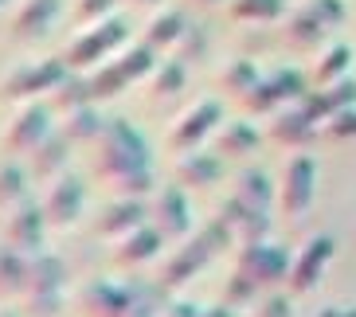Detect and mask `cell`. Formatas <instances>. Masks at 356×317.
<instances>
[{"label": "cell", "mask_w": 356, "mask_h": 317, "mask_svg": "<svg viewBox=\"0 0 356 317\" xmlns=\"http://www.w3.org/2000/svg\"><path fill=\"white\" fill-rule=\"evenodd\" d=\"M149 165V141L129 126L126 117H106L102 133L95 138V172L102 180L122 172L145 169Z\"/></svg>", "instance_id": "6da1fadb"}, {"label": "cell", "mask_w": 356, "mask_h": 317, "mask_svg": "<svg viewBox=\"0 0 356 317\" xmlns=\"http://www.w3.org/2000/svg\"><path fill=\"white\" fill-rule=\"evenodd\" d=\"M126 43H129V24L122 20V16H114V12H110L106 20H98L90 32H83L79 40L71 43V47H67L63 59H67V67H71V71H83V67H95L98 59H106L110 51H122Z\"/></svg>", "instance_id": "7a4b0ae2"}, {"label": "cell", "mask_w": 356, "mask_h": 317, "mask_svg": "<svg viewBox=\"0 0 356 317\" xmlns=\"http://www.w3.org/2000/svg\"><path fill=\"white\" fill-rule=\"evenodd\" d=\"M290 266H293V259L286 254V247H274L270 239H262V243H243L239 254H235V270L247 275L259 286L290 282Z\"/></svg>", "instance_id": "3957f363"}, {"label": "cell", "mask_w": 356, "mask_h": 317, "mask_svg": "<svg viewBox=\"0 0 356 317\" xmlns=\"http://www.w3.org/2000/svg\"><path fill=\"white\" fill-rule=\"evenodd\" d=\"M71 67L67 59H40V63H24L0 83V98H12V102H20V98H35V95H51L55 86L63 83Z\"/></svg>", "instance_id": "277c9868"}, {"label": "cell", "mask_w": 356, "mask_h": 317, "mask_svg": "<svg viewBox=\"0 0 356 317\" xmlns=\"http://www.w3.org/2000/svg\"><path fill=\"white\" fill-rule=\"evenodd\" d=\"M317 188V161L309 153H293L282 169V188H278V204L286 216H305L314 204Z\"/></svg>", "instance_id": "5b68a950"}, {"label": "cell", "mask_w": 356, "mask_h": 317, "mask_svg": "<svg viewBox=\"0 0 356 317\" xmlns=\"http://www.w3.org/2000/svg\"><path fill=\"white\" fill-rule=\"evenodd\" d=\"M220 122H223V106L216 102V98H196V102L177 117V126L168 133V145L177 149V153L196 149L204 138H211V133L220 129Z\"/></svg>", "instance_id": "8992f818"}, {"label": "cell", "mask_w": 356, "mask_h": 317, "mask_svg": "<svg viewBox=\"0 0 356 317\" xmlns=\"http://www.w3.org/2000/svg\"><path fill=\"white\" fill-rule=\"evenodd\" d=\"M47 227H51V223L43 216V204H35L32 196H28V200H20L16 208H8L4 243H12L24 254H35V251H43V231H47Z\"/></svg>", "instance_id": "52a82bcc"}, {"label": "cell", "mask_w": 356, "mask_h": 317, "mask_svg": "<svg viewBox=\"0 0 356 317\" xmlns=\"http://www.w3.org/2000/svg\"><path fill=\"white\" fill-rule=\"evenodd\" d=\"M47 133H51V110L32 98L20 114L12 117L8 133H4V149H8V153H16V157H32L35 145H40Z\"/></svg>", "instance_id": "ba28073f"}, {"label": "cell", "mask_w": 356, "mask_h": 317, "mask_svg": "<svg viewBox=\"0 0 356 317\" xmlns=\"http://www.w3.org/2000/svg\"><path fill=\"white\" fill-rule=\"evenodd\" d=\"M149 223L157 227L165 239H184L192 227V208L184 188L177 184H165V188L153 192V211H149Z\"/></svg>", "instance_id": "9c48e42d"}, {"label": "cell", "mask_w": 356, "mask_h": 317, "mask_svg": "<svg viewBox=\"0 0 356 317\" xmlns=\"http://www.w3.org/2000/svg\"><path fill=\"white\" fill-rule=\"evenodd\" d=\"M40 204H43V216H47V223H51V227H71V223L83 216V208H86L83 180L71 177V172L55 177L51 188H47V196H43Z\"/></svg>", "instance_id": "30bf717a"}, {"label": "cell", "mask_w": 356, "mask_h": 317, "mask_svg": "<svg viewBox=\"0 0 356 317\" xmlns=\"http://www.w3.org/2000/svg\"><path fill=\"white\" fill-rule=\"evenodd\" d=\"M129 290L126 282H110V278H95L79 290V309L83 317H126L129 314Z\"/></svg>", "instance_id": "8fae6325"}, {"label": "cell", "mask_w": 356, "mask_h": 317, "mask_svg": "<svg viewBox=\"0 0 356 317\" xmlns=\"http://www.w3.org/2000/svg\"><path fill=\"white\" fill-rule=\"evenodd\" d=\"M270 138L278 145H290V149H305L309 141L317 138V117L305 110L302 102H286L274 110V122H270Z\"/></svg>", "instance_id": "7c38bea8"}, {"label": "cell", "mask_w": 356, "mask_h": 317, "mask_svg": "<svg viewBox=\"0 0 356 317\" xmlns=\"http://www.w3.org/2000/svg\"><path fill=\"white\" fill-rule=\"evenodd\" d=\"M329 259H333V239H329V235L309 239V243L302 247V254L293 259V266H290V290L293 294H309V290L321 282Z\"/></svg>", "instance_id": "4fadbf2b"}, {"label": "cell", "mask_w": 356, "mask_h": 317, "mask_svg": "<svg viewBox=\"0 0 356 317\" xmlns=\"http://www.w3.org/2000/svg\"><path fill=\"white\" fill-rule=\"evenodd\" d=\"M59 12H63V0H24L16 8V16H12V40L20 43L43 40L55 28Z\"/></svg>", "instance_id": "5bb4252c"}, {"label": "cell", "mask_w": 356, "mask_h": 317, "mask_svg": "<svg viewBox=\"0 0 356 317\" xmlns=\"http://www.w3.org/2000/svg\"><path fill=\"white\" fill-rule=\"evenodd\" d=\"M223 177V157L216 149H184L177 157V184L184 188H211Z\"/></svg>", "instance_id": "9a60e30c"}, {"label": "cell", "mask_w": 356, "mask_h": 317, "mask_svg": "<svg viewBox=\"0 0 356 317\" xmlns=\"http://www.w3.org/2000/svg\"><path fill=\"white\" fill-rule=\"evenodd\" d=\"M216 259V251H211L204 239H192V243H184V247H177V251L168 254V263L161 266V282L168 286V290H177V286H184L188 278H196L204 266Z\"/></svg>", "instance_id": "2e32d148"}, {"label": "cell", "mask_w": 356, "mask_h": 317, "mask_svg": "<svg viewBox=\"0 0 356 317\" xmlns=\"http://www.w3.org/2000/svg\"><path fill=\"white\" fill-rule=\"evenodd\" d=\"M329 32H333V28H329L309 4H302V8L290 12V20H286V28H282V40L293 51H317V47L329 40Z\"/></svg>", "instance_id": "e0dca14e"}, {"label": "cell", "mask_w": 356, "mask_h": 317, "mask_svg": "<svg viewBox=\"0 0 356 317\" xmlns=\"http://www.w3.org/2000/svg\"><path fill=\"white\" fill-rule=\"evenodd\" d=\"M141 223H149V211L141 208V200H137V196H118V200L106 204L102 216H98V235L122 239V235H129L134 227H141Z\"/></svg>", "instance_id": "ac0fdd59"}, {"label": "cell", "mask_w": 356, "mask_h": 317, "mask_svg": "<svg viewBox=\"0 0 356 317\" xmlns=\"http://www.w3.org/2000/svg\"><path fill=\"white\" fill-rule=\"evenodd\" d=\"M161 243H165V235H161L153 223H141V227H134L129 235L118 239L114 263L118 266H141V263H149V259H157Z\"/></svg>", "instance_id": "d6986e66"}, {"label": "cell", "mask_w": 356, "mask_h": 317, "mask_svg": "<svg viewBox=\"0 0 356 317\" xmlns=\"http://www.w3.org/2000/svg\"><path fill=\"white\" fill-rule=\"evenodd\" d=\"M71 145L74 141L67 133H47V138L35 145L32 153V177L35 180H55L67 172V161H71Z\"/></svg>", "instance_id": "ffe728a7"}, {"label": "cell", "mask_w": 356, "mask_h": 317, "mask_svg": "<svg viewBox=\"0 0 356 317\" xmlns=\"http://www.w3.org/2000/svg\"><path fill=\"white\" fill-rule=\"evenodd\" d=\"M63 282H67V266L59 254L51 251L28 254V286H24V294H55V290H63Z\"/></svg>", "instance_id": "44dd1931"}, {"label": "cell", "mask_w": 356, "mask_h": 317, "mask_svg": "<svg viewBox=\"0 0 356 317\" xmlns=\"http://www.w3.org/2000/svg\"><path fill=\"white\" fill-rule=\"evenodd\" d=\"M259 149V129L251 122H223L216 129V153L220 157H247Z\"/></svg>", "instance_id": "7402d4cb"}, {"label": "cell", "mask_w": 356, "mask_h": 317, "mask_svg": "<svg viewBox=\"0 0 356 317\" xmlns=\"http://www.w3.org/2000/svg\"><path fill=\"white\" fill-rule=\"evenodd\" d=\"M235 196L254 211H270L274 204V184L262 169H239L235 172Z\"/></svg>", "instance_id": "603a6c76"}, {"label": "cell", "mask_w": 356, "mask_h": 317, "mask_svg": "<svg viewBox=\"0 0 356 317\" xmlns=\"http://www.w3.org/2000/svg\"><path fill=\"white\" fill-rule=\"evenodd\" d=\"M188 83V67L180 63V59H161L149 74V98L153 102H168V98H177Z\"/></svg>", "instance_id": "cb8c5ba5"}, {"label": "cell", "mask_w": 356, "mask_h": 317, "mask_svg": "<svg viewBox=\"0 0 356 317\" xmlns=\"http://www.w3.org/2000/svg\"><path fill=\"white\" fill-rule=\"evenodd\" d=\"M24 286H28V254L0 239V298L24 294Z\"/></svg>", "instance_id": "d4e9b609"}, {"label": "cell", "mask_w": 356, "mask_h": 317, "mask_svg": "<svg viewBox=\"0 0 356 317\" xmlns=\"http://www.w3.org/2000/svg\"><path fill=\"white\" fill-rule=\"evenodd\" d=\"M348 67H353V47H348V43H329L314 63L317 86H329V83H337V79H345Z\"/></svg>", "instance_id": "484cf974"}, {"label": "cell", "mask_w": 356, "mask_h": 317, "mask_svg": "<svg viewBox=\"0 0 356 317\" xmlns=\"http://www.w3.org/2000/svg\"><path fill=\"white\" fill-rule=\"evenodd\" d=\"M184 28H188V20H184L177 8H161L157 16L145 24V43H149V47H157V51H161V47H172Z\"/></svg>", "instance_id": "4316f807"}, {"label": "cell", "mask_w": 356, "mask_h": 317, "mask_svg": "<svg viewBox=\"0 0 356 317\" xmlns=\"http://www.w3.org/2000/svg\"><path fill=\"white\" fill-rule=\"evenodd\" d=\"M102 126H106V117L98 114V106L86 102V106H74V110H67L63 133H67L71 141H95L98 133H102Z\"/></svg>", "instance_id": "83f0119b"}, {"label": "cell", "mask_w": 356, "mask_h": 317, "mask_svg": "<svg viewBox=\"0 0 356 317\" xmlns=\"http://www.w3.org/2000/svg\"><path fill=\"white\" fill-rule=\"evenodd\" d=\"M208 47H211V35L204 24H188L184 32H180V40L172 43V59H180V63H204L208 59Z\"/></svg>", "instance_id": "f1b7e54d"}, {"label": "cell", "mask_w": 356, "mask_h": 317, "mask_svg": "<svg viewBox=\"0 0 356 317\" xmlns=\"http://www.w3.org/2000/svg\"><path fill=\"white\" fill-rule=\"evenodd\" d=\"M259 79H262V74L254 71L251 59H247V55H235V59H231V63L220 71V90H227V95L243 98L254 83H259Z\"/></svg>", "instance_id": "f546056e"}, {"label": "cell", "mask_w": 356, "mask_h": 317, "mask_svg": "<svg viewBox=\"0 0 356 317\" xmlns=\"http://www.w3.org/2000/svg\"><path fill=\"white\" fill-rule=\"evenodd\" d=\"M286 0H231V16L247 24H274L282 20Z\"/></svg>", "instance_id": "4dcf8cb0"}, {"label": "cell", "mask_w": 356, "mask_h": 317, "mask_svg": "<svg viewBox=\"0 0 356 317\" xmlns=\"http://www.w3.org/2000/svg\"><path fill=\"white\" fill-rule=\"evenodd\" d=\"M20 200H28V172H24L16 161H4V165H0V208L8 211Z\"/></svg>", "instance_id": "1f68e13d"}, {"label": "cell", "mask_w": 356, "mask_h": 317, "mask_svg": "<svg viewBox=\"0 0 356 317\" xmlns=\"http://www.w3.org/2000/svg\"><path fill=\"white\" fill-rule=\"evenodd\" d=\"M86 83H90V98H95V102H106V98L122 95V90L129 86V79H126V71H122L118 63H102Z\"/></svg>", "instance_id": "d6a6232c"}, {"label": "cell", "mask_w": 356, "mask_h": 317, "mask_svg": "<svg viewBox=\"0 0 356 317\" xmlns=\"http://www.w3.org/2000/svg\"><path fill=\"white\" fill-rule=\"evenodd\" d=\"M118 67L126 71L129 83H137V79H149V74H153V67H157V47H149V43L126 47V51H122V59H118Z\"/></svg>", "instance_id": "836d02e7"}, {"label": "cell", "mask_w": 356, "mask_h": 317, "mask_svg": "<svg viewBox=\"0 0 356 317\" xmlns=\"http://www.w3.org/2000/svg\"><path fill=\"white\" fill-rule=\"evenodd\" d=\"M239 102H243L247 114H274L278 106H286L282 95H278V86H274V79H259V83H254Z\"/></svg>", "instance_id": "e575fe53"}, {"label": "cell", "mask_w": 356, "mask_h": 317, "mask_svg": "<svg viewBox=\"0 0 356 317\" xmlns=\"http://www.w3.org/2000/svg\"><path fill=\"white\" fill-rule=\"evenodd\" d=\"M86 102H95L90 98V83L79 79V74H67L63 83L51 90V106H59V110H74V106H86Z\"/></svg>", "instance_id": "d590c367"}, {"label": "cell", "mask_w": 356, "mask_h": 317, "mask_svg": "<svg viewBox=\"0 0 356 317\" xmlns=\"http://www.w3.org/2000/svg\"><path fill=\"white\" fill-rule=\"evenodd\" d=\"M106 184L114 188V196H137V200H141V196H149V192H153V169L145 165V169L122 172V177H110Z\"/></svg>", "instance_id": "8d00e7d4"}, {"label": "cell", "mask_w": 356, "mask_h": 317, "mask_svg": "<svg viewBox=\"0 0 356 317\" xmlns=\"http://www.w3.org/2000/svg\"><path fill=\"white\" fill-rule=\"evenodd\" d=\"M270 79H274V86H278L282 102H302V98L309 95V86H305V74L298 71V67H278Z\"/></svg>", "instance_id": "74e56055"}, {"label": "cell", "mask_w": 356, "mask_h": 317, "mask_svg": "<svg viewBox=\"0 0 356 317\" xmlns=\"http://www.w3.org/2000/svg\"><path fill=\"white\" fill-rule=\"evenodd\" d=\"M325 95V106H329V114H337V110H348V106H356V79H337V83L321 86Z\"/></svg>", "instance_id": "f35d334b"}, {"label": "cell", "mask_w": 356, "mask_h": 317, "mask_svg": "<svg viewBox=\"0 0 356 317\" xmlns=\"http://www.w3.org/2000/svg\"><path fill=\"white\" fill-rule=\"evenodd\" d=\"M259 290H262L259 282H251L247 275H239V270H235V275L227 278V290H223V302H227V306H235V309H239V306H251Z\"/></svg>", "instance_id": "ab89813d"}, {"label": "cell", "mask_w": 356, "mask_h": 317, "mask_svg": "<svg viewBox=\"0 0 356 317\" xmlns=\"http://www.w3.org/2000/svg\"><path fill=\"white\" fill-rule=\"evenodd\" d=\"M63 309V290L55 294H24V314L28 317H59Z\"/></svg>", "instance_id": "60d3db41"}, {"label": "cell", "mask_w": 356, "mask_h": 317, "mask_svg": "<svg viewBox=\"0 0 356 317\" xmlns=\"http://www.w3.org/2000/svg\"><path fill=\"white\" fill-rule=\"evenodd\" d=\"M239 243H262V239H270V216L266 211H251L247 220L239 223Z\"/></svg>", "instance_id": "b9f144b4"}, {"label": "cell", "mask_w": 356, "mask_h": 317, "mask_svg": "<svg viewBox=\"0 0 356 317\" xmlns=\"http://www.w3.org/2000/svg\"><path fill=\"white\" fill-rule=\"evenodd\" d=\"M200 239H204V243H208L211 251L220 254V251H227V247L235 243V231H231L227 223H223L220 216H216V220H208L204 227H200Z\"/></svg>", "instance_id": "7bdbcfd3"}, {"label": "cell", "mask_w": 356, "mask_h": 317, "mask_svg": "<svg viewBox=\"0 0 356 317\" xmlns=\"http://www.w3.org/2000/svg\"><path fill=\"white\" fill-rule=\"evenodd\" d=\"M325 133H329V138H356V110L353 106L325 117Z\"/></svg>", "instance_id": "ee69618b"}, {"label": "cell", "mask_w": 356, "mask_h": 317, "mask_svg": "<svg viewBox=\"0 0 356 317\" xmlns=\"http://www.w3.org/2000/svg\"><path fill=\"white\" fill-rule=\"evenodd\" d=\"M305 4H309V8H314L317 16L329 24V28H341V24H345V16H348L345 0H305Z\"/></svg>", "instance_id": "f6af8a7d"}, {"label": "cell", "mask_w": 356, "mask_h": 317, "mask_svg": "<svg viewBox=\"0 0 356 317\" xmlns=\"http://www.w3.org/2000/svg\"><path fill=\"white\" fill-rule=\"evenodd\" d=\"M251 211H254V208H247V204H243V200H239V196H235V192H231L227 200H223V204H220V220H223V223H227L231 231H239V223H243V220H247V216H251Z\"/></svg>", "instance_id": "bcb514c9"}, {"label": "cell", "mask_w": 356, "mask_h": 317, "mask_svg": "<svg viewBox=\"0 0 356 317\" xmlns=\"http://www.w3.org/2000/svg\"><path fill=\"white\" fill-rule=\"evenodd\" d=\"M114 12V0H79V8H74V16L83 24H98V20H106Z\"/></svg>", "instance_id": "7dc6e473"}, {"label": "cell", "mask_w": 356, "mask_h": 317, "mask_svg": "<svg viewBox=\"0 0 356 317\" xmlns=\"http://www.w3.org/2000/svg\"><path fill=\"white\" fill-rule=\"evenodd\" d=\"M254 317H293V306L286 294H270L254 306Z\"/></svg>", "instance_id": "c3c4849f"}, {"label": "cell", "mask_w": 356, "mask_h": 317, "mask_svg": "<svg viewBox=\"0 0 356 317\" xmlns=\"http://www.w3.org/2000/svg\"><path fill=\"white\" fill-rule=\"evenodd\" d=\"M200 314H204V306L184 302V298H172V302H165V306H161L157 317H200Z\"/></svg>", "instance_id": "681fc988"}, {"label": "cell", "mask_w": 356, "mask_h": 317, "mask_svg": "<svg viewBox=\"0 0 356 317\" xmlns=\"http://www.w3.org/2000/svg\"><path fill=\"white\" fill-rule=\"evenodd\" d=\"M200 317H235V306H227V302H220V306H204Z\"/></svg>", "instance_id": "f907efd6"}, {"label": "cell", "mask_w": 356, "mask_h": 317, "mask_svg": "<svg viewBox=\"0 0 356 317\" xmlns=\"http://www.w3.org/2000/svg\"><path fill=\"white\" fill-rule=\"evenodd\" d=\"M314 317H341V306H325V309H317Z\"/></svg>", "instance_id": "816d5d0a"}, {"label": "cell", "mask_w": 356, "mask_h": 317, "mask_svg": "<svg viewBox=\"0 0 356 317\" xmlns=\"http://www.w3.org/2000/svg\"><path fill=\"white\" fill-rule=\"evenodd\" d=\"M0 317H28V314H20V309H0Z\"/></svg>", "instance_id": "f5cc1de1"}, {"label": "cell", "mask_w": 356, "mask_h": 317, "mask_svg": "<svg viewBox=\"0 0 356 317\" xmlns=\"http://www.w3.org/2000/svg\"><path fill=\"white\" fill-rule=\"evenodd\" d=\"M341 317H356V306H348V309L341 306Z\"/></svg>", "instance_id": "db71d44e"}, {"label": "cell", "mask_w": 356, "mask_h": 317, "mask_svg": "<svg viewBox=\"0 0 356 317\" xmlns=\"http://www.w3.org/2000/svg\"><path fill=\"white\" fill-rule=\"evenodd\" d=\"M134 4H161V0H134Z\"/></svg>", "instance_id": "11a10c76"}, {"label": "cell", "mask_w": 356, "mask_h": 317, "mask_svg": "<svg viewBox=\"0 0 356 317\" xmlns=\"http://www.w3.org/2000/svg\"><path fill=\"white\" fill-rule=\"evenodd\" d=\"M196 4H223V0H196Z\"/></svg>", "instance_id": "9f6ffc18"}, {"label": "cell", "mask_w": 356, "mask_h": 317, "mask_svg": "<svg viewBox=\"0 0 356 317\" xmlns=\"http://www.w3.org/2000/svg\"><path fill=\"white\" fill-rule=\"evenodd\" d=\"M0 4H4V0H0Z\"/></svg>", "instance_id": "6f0895ef"}]
</instances>
